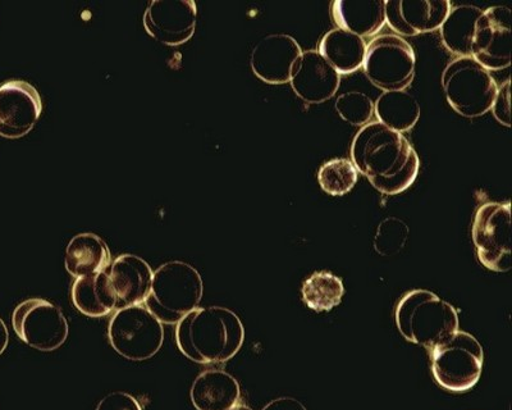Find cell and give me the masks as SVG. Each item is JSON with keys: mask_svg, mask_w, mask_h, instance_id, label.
Listing matches in <instances>:
<instances>
[{"mask_svg": "<svg viewBox=\"0 0 512 410\" xmlns=\"http://www.w3.org/2000/svg\"><path fill=\"white\" fill-rule=\"evenodd\" d=\"M204 284L189 263L173 261L153 272L152 287L144 305L163 325H177L203 299Z\"/></svg>", "mask_w": 512, "mask_h": 410, "instance_id": "cell-4", "label": "cell"}, {"mask_svg": "<svg viewBox=\"0 0 512 410\" xmlns=\"http://www.w3.org/2000/svg\"><path fill=\"white\" fill-rule=\"evenodd\" d=\"M64 264L71 276L80 279L107 270L111 264V252L102 238L85 232L68 243Z\"/></svg>", "mask_w": 512, "mask_h": 410, "instance_id": "cell-20", "label": "cell"}, {"mask_svg": "<svg viewBox=\"0 0 512 410\" xmlns=\"http://www.w3.org/2000/svg\"><path fill=\"white\" fill-rule=\"evenodd\" d=\"M396 325L406 340L429 352L459 331V316L450 303L432 291L413 290L397 304Z\"/></svg>", "mask_w": 512, "mask_h": 410, "instance_id": "cell-3", "label": "cell"}, {"mask_svg": "<svg viewBox=\"0 0 512 410\" xmlns=\"http://www.w3.org/2000/svg\"><path fill=\"white\" fill-rule=\"evenodd\" d=\"M448 104L460 116L475 118L491 111L497 95L496 80L473 57H457L442 74Z\"/></svg>", "mask_w": 512, "mask_h": 410, "instance_id": "cell-5", "label": "cell"}, {"mask_svg": "<svg viewBox=\"0 0 512 410\" xmlns=\"http://www.w3.org/2000/svg\"><path fill=\"white\" fill-rule=\"evenodd\" d=\"M473 241L479 262L493 272L511 270V204L480 205L473 223Z\"/></svg>", "mask_w": 512, "mask_h": 410, "instance_id": "cell-9", "label": "cell"}, {"mask_svg": "<svg viewBox=\"0 0 512 410\" xmlns=\"http://www.w3.org/2000/svg\"><path fill=\"white\" fill-rule=\"evenodd\" d=\"M331 12L338 29L360 38L376 35L386 24L382 0H336Z\"/></svg>", "mask_w": 512, "mask_h": 410, "instance_id": "cell-19", "label": "cell"}, {"mask_svg": "<svg viewBox=\"0 0 512 410\" xmlns=\"http://www.w3.org/2000/svg\"><path fill=\"white\" fill-rule=\"evenodd\" d=\"M105 272L116 294L118 309L144 304L153 280L148 262L134 254H123L114 259Z\"/></svg>", "mask_w": 512, "mask_h": 410, "instance_id": "cell-17", "label": "cell"}, {"mask_svg": "<svg viewBox=\"0 0 512 410\" xmlns=\"http://www.w3.org/2000/svg\"><path fill=\"white\" fill-rule=\"evenodd\" d=\"M290 82L297 97L309 104H320L335 97L341 77L318 50H308L292 67Z\"/></svg>", "mask_w": 512, "mask_h": 410, "instance_id": "cell-16", "label": "cell"}, {"mask_svg": "<svg viewBox=\"0 0 512 410\" xmlns=\"http://www.w3.org/2000/svg\"><path fill=\"white\" fill-rule=\"evenodd\" d=\"M482 13V9L469 4L450 9L440 29L443 44L451 53L472 57L475 26Z\"/></svg>", "mask_w": 512, "mask_h": 410, "instance_id": "cell-23", "label": "cell"}, {"mask_svg": "<svg viewBox=\"0 0 512 410\" xmlns=\"http://www.w3.org/2000/svg\"><path fill=\"white\" fill-rule=\"evenodd\" d=\"M13 330L25 344L40 352H54L66 343L70 326L61 309L45 299L18 304L12 316Z\"/></svg>", "mask_w": 512, "mask_h": 410, "instance_id": "cell-10", "label": "cell"}, {"mask_svg": "<svg viewBox=\"0 0 512 410\" xmlns=\"http://www.w3.org/2000/svg\"><path fill=\"white\" fill-rule=\"evenodd\" d=\"M336 111L350 125L365 126L373 117L374 103L367 94L349 91L337 98Z\"/></svg>", "mask_w": 512, "mask_h": 410, "instance_id": "cell-27", "label": "cell"}, {"mask_svg": "<svg viewBox=\"0 0 512 410\" xmlns=\"http://www.w3.org/2000/svg\"><path fill=\"white\" fill-rule=\"evenodd\" d=\"M95 410H143L139 400L134 396L116 391V393L104 396Z\"/></svg>", "mask_w": 512, "mask_h": 410, "instance_id": "cell-30", "label": "cell"}, {"mask_svg": "<svg viewBox=\"0 0 512 410\" xmlns=\"http://www.w3.org/2000/svg\"><path fill=\"white\" fill-rule=\"evenodd\" d=\"M198 8L194 0H153L146 7V33L168 47L186 44L196 30Z\"/></svg>", "mask_w": 512, "mask_h": 410, "instance_id": "cell-12", "label": "cell"}, {"mask_svg": "<svg viewBox=\"0 0 512 410\" xmlns=\"http://www.w3.org/2000/svg\"><path fill=\"white\" fill-rule=\"evenodd\" d=\"M43 112V100L35 86L24 80L0 85V136L24 138L34 129Z\"/></svg>", "mask_w": 512, "mask_h": 410, "instance_id": "cell-13", "label": "cell"}, {"mask_svg": "<svg viewBox=\"0 0 512 410\" xmlns=\"http://www.w3.org/2000/svg\"><path fill=\"white\" fill-rule=\"evenodd\" d=\"M511 82L507 80L497 90L495 102H493L492 112L496 120L506 127L511 126Z\"/></svg>", "mask_w": 512, "mask_h": 410, "instance_id": "cell-29", "label": "cell"}, {"mask_svg": "<svg viewBox=\"0 0 512 410\" xmlns=\"http://www.w3.org/2000/svg\"><path fill=\"white\" fill-rule=\"evenodd\" d=\"M448 0H388L384 2L386 22L404 36L432 33L440 29L450 12Z\"/></svg>", "mask_w": 512, "mask_h": 410, "instance_id": "cell-15", "label": "cell"}, {"mask_svg": "<svg viewBox=\"0 0 512 410\" xmlns=\"http://www.w3.org/2000/svg\"><path fill=\"white\" fill-rule=\"evenodd\" d=\"M301 54L303 49L292 36L267 35L259 40L251 52V70L256 77L267 84H286L290 82L292 67Z\"/></svg>", "mask_w": 512, "mask_h": 410, "instance_id": "cell-14", "label": "cell"}, {"mask_svg": "<svg viewBox=\"0 0 512 410\" xmlns=\"http://www.w3.org/2000/svg\"><path fill=\"white\" fill-rule=\"evenodd\" d=\"M367 43L358 35L335 29L328 31L319 44V53L338 74H352L364 63Z\"/></svg>", "mask_w": 512, "mask_h": 410, "instance_id": "cell-22", "label": "cell"}, {"mask_svg": "<svg viewBox=\"0 0 512 410\" xmlns=\"http://www.w3.org/2000/svg\"><path fill=\"white\" fill-rule=\"evenodd\" d=\"M345 287L331 272H315L303 285L304 303L315 312H328L341 303Z\"/></svg>", "mask_w": 512, "mask_h": 410, "instance_id": "cell-25", "label": "cell"}, {"mask_svg": "<svg viewBox=\"0 0 512 410\" xmlns=\"http://www.w3.org/2000/svg\"><path fill=\"white\" fill-rule=\"evenodd\" d=\"M351 159L356 170L386 195L408 190L420 168L418 154L410 141L381 122L361 127L352 140Z\"/></svg>", "mask_w": 512, "mask_h": 410, "instance_id": "cell-1", "label": "cell"}, {"mask_svg": "<svg viewBox=\"0 0 512 410\" xmlns=\"http://www.w3.org/2000/svg\"><path fill=\"white\" fill-rule=\"evenodd\" d=\"M363 67L365 75L377 88L405 90L415 76L414 49L399 35H379L367 45Z\"/></svg>", "mask_w": 512, "mask_h": 410, "instance_id": "cell-8", "label": "cell"}, {"mask_svg": "<svg viewBox=\"0 0 512 410\" xmlns=\"http://www.w3.org/2000/svg\"><path fill=\"white\" fill-rule=\"evenodd\" d=\"M240 396L236 378L219 369L200 373L190 390L191 402L198 410H230L239 404Z\"/></svg>", "mask_w": 512, "mask_h": 410, "instance_id": "cell-18", "label": "cell"}, {"mask_svg": "<svg viewBox=\"0 0 512 410\" xmlns=\"http://www.w3.org/2000/svg\"><path fill=\"white\" fill-rule=\"evenodd\" d=\"M263 410H306V408L294 398H280L273 400Z\"/></svg>", "mask_w": 512, "mask_h": 410, "instance_id": "cell-31", "label": "cell"}, {"mask_svg": "<svg viewBox=\"0 0 512 410\" xmlns=\"http://www.w3.org/2000/svg\"><path fill=\"white\" fill-rule=\"evenodd\" d=\"M378 122L393 131L413 129L420 117V104L408 91H384L374 104Z\"/></svg>", "mask_w": 512, "mask_h": 410, "instance_id": "cell-24", "label": "cell"}, {"mask_svg": "<svg viewBox=\"0 0 512 410\" xmlns=\"http://www.w3.org/2000/svg\"><path fill=\"white\" fill-rule=\"evenodd\" d=\"M429 355L434 380L452 393H465L473 389L482 376L483 348L468 332L456 331L429 350Z\"/></svg>", "mask_w": 512, "mask_h": 410, "instance_id": "cell-6", "label": "cell"}, {"mask_svg": "<svg viewBox=\"0 0 512 410\" xmlns=\"http://www.w3.org/2000/svg\"><path fill=\"white\" fill-rule=\"evenodd\" d=\"M9 343V334L6 323L3 322L2 318H0V355L4 353V350L7 349Z\"/></svg>", "mask_w": 512, "mask_h": 410, "instance_id": "cell-32", "label": "cell"}, {"mask_svg": "<svg viewBox=\"0 0 512 410\" xmlns=\"http://www.w3.org/2000/svg\"><path fill=\"white\" fill-rule=\"evenodd\" d=\"M72 303L88 317L99 318L112 313L117 308V298L108 273L103 271L76 279L72 286Z\"/></svg>", "mask_w": 512, "mask_h": 410, "instance_id": "cell-21", "label": "cell"}, {"mask_svg": "<svg viewBox=\"0 0 512 410\" xmlns=\"http://www.w3.org/2000/svg\"><path fill=\"white\" fill-rule=\"evenodd\" d=\"M318 181L320 188L327 194L332 197H342L354 189L358 181V170L349 159H332L320 167Z\"/></svg>", "mask_w": 512, "mask_h": 410, "instance_id": "cell-26", "label": "cell"}, {"mask_svg": "<svg viewBox=\"0 0 512 410\" xmlns=\"http://www.w3.org/2000/svg\"><path fill=\"white\" fill-rule=\"evenodd\" d=\"M108 339L128 361H148L163 346V323L143 304L120 308L109 322Z\"/></svg>", "mask_w": 512, "mask_h": 410, "instance_id": "cell-7", "label": "cell"}, {"mask_svg": "<svg viewBox=\"0 0 512 410\" xmlns=\"http://www.w3.org/2000/svg\"><path fill=\"white\" fill-rule=\"evenodd\" d=\"M472 57L488 71H501L511 62V9H486L475 26Z\"/></svg>", "mask_w": 512, "mask_h": 410, "instance_id": "cell-11", "label": "cell"}, {"mask_svg": "<svg viewBox=\"0 0 512 410\" xmlns=\"http://www.w3.org/2000/svg\"><path fill=\"white\" fill-rule=\"evenodd\" d=\"M230 410H253V409L246 407V405L237 404L236 407H233Z\"/></svg>", "mask_w": 512, "mask_h": 410, "instance_id": "cell-33", "label": "cell"}, {"mask_svg": "<svg viewBox=\"0 0 512 410\" xmlns=\"http://www.w3.org/2000/svg\"><path fill=\"white\" fill-rule=\"evenodd\" d=\"M244 341V325L227 308H196L177 323L178 349L195 363H226L240 352Z\"/></svg>", "mask_w": 512, "mask_h": 410, "instance_id": "cell-2", "label": "cell"}, {"mask_svg": "<svg viewBox=\"0 0 512 410\" xmlns=\"http://www.w3.org/2000/svg\"><path fill=\"white\" fill-rule=\"evenodd\" d=\"M408 234V227L399 218H387L378 227L376 243H374L377 252L386 257L399 253L408 240Z\"/></svg>", "mask_w": 512, "mask_h": 410, "instance_id": "cell-28", "label": "cell"}]
</instances>
